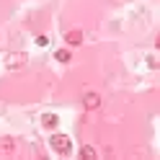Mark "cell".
<instances>
[{
  "label": "cell",
  "instance_id": "8",
  "mask_svg": "<svg viewBox=\"0 0 160 160\" xmlns=\"http://www.w3.org/2000/svg\"><path fill=\"white\" fill-rule=\"evenodd\" d=\"M0 147H3V150H5V152H11V150H13V142H8V139H5V142H3V145H0Z\"/></svg>",
  "mask_w": 160,
  "mask_h": 160
},
{
  "label": "cell",
  "instance_id": "2",
  "mask_svg": "<svg viewBox=\"0 0 160 160\" xmlns=\"http://www.w3.org/2000/svg\"><path fill=\"white\" fill-rule=\"evenodd\" d=\"M83 106L88 108V111H96V108L101 106V96L98 93H85L83 96Z\"/></svg>",
  "mask_w": 160,
  "mask_h": 160
},
{
  "label": "cell",
  "instance_id": "7",
  "mask_svg": "<svg viewBox=\"0 0 160 160\" xmlns=\"http://www.w3.org/2000/svg\"><path fill=\"white\" fill-rule=\"evenodd\" d=\"M54 124H57V119H54L52 114H47V116H44V127H54Z\"/></svg>",
  "mask_w": 160,
  "mask_h": 160
},
{
  "label": "cell",
  "instance_id": "1",
  "mask_svg": "<svg viewBox=\"0 0 160 160\" xmlns=\"http://www.w3.org/2000/svg\"><path fill=\"white\" fill-rule=\"evenodd\" d=\"M52 147L57 150L59 155H67L70 152V142H67V137H62V134H54L52 137Z\"/></svg>",
  "mask_w": 160,
  "mask_h": 160
},
{
  "label": "cell",
  "instance_id": "3",
  "mask_svg": "<svg viewBox=\"0 0 160 160\" xmlns=\"http://www.w3.org/2000/svg\"><path fill=\"white\" fill-rule=\"evenodd\" d=\"M80 42H83V31H78V28L67 31V44H80Z\"/></svg>",
  "mask_w": 160,
  "mask_h": 160
},
{
  "label": "cell",
  "instance_id": "5",
  "mask_svg": "<svg viewBox=\"0 0 160 160\" xmlns=\"http://www.w3.org/2000/svg\"><path fill=\"white\" fill-rule=\"evenodd\" d=\"M23 62H26V57H23V54H18V59H8V65H11V67H21Z\"/></svg>",
  "mask_w": 160,
  "mask_h": 160
},
{
  "label": "cell",
  "instance_id": "6",
  "mask_svg": "<svg viewBox=\"0 0 160 160\" xmlns=\"http://www.w3.org/2000/svg\"><path fill=\"white\" fill-rule=\"evenodd\" d=\"M57 59H59V62H67V59H70V52H67V49H59V52H57Z\"/></svg>",
  "mask_w": 160,
  "mask_h": 160
},
{
  "label": "cell",
  "instance_id": "4",
  "mask_svg": "<svg viewBox=\"0 0 160 160\" xmlns=\"http://www.w3.org/2000/svg\"><path fill=\"white\" fill-rule=\"evenodd\" d=\"M80 155H83V158H96V150H93L91 145H85L83 150H80Z\"/></svg>",
  "mask_w": 160,
  "mask_h": 160
}]
</instances>
